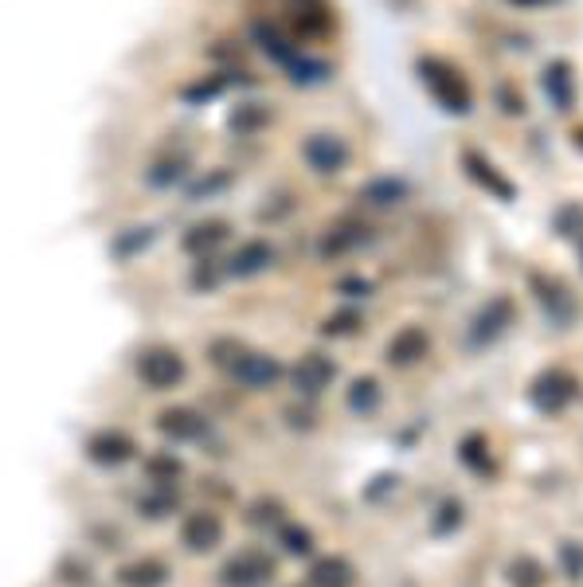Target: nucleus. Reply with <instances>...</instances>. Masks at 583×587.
Segmentation results:
<instances>
[{
  "mask_svg": "<svg viewBox=\"0 0 583 587\" xmlns=\"http://www.w3.org/2000/svg\"><path fill=\"white\" fill-rule=\"evenodd\" d=\"M212 361L220 364L235 384H243L247 392H270L286 376V368L278 364V357L259 353V349H243L239 341H216L212 345Z\"/></svg>",
  "mask_w": 583,
  "mask_h": 587,
  "instance_id": "obj_1",
  "label": "nucleus"
},
{
  "mask_svg": "<svg viewBox=\"0 0 583 587\" xmlns=\"http://www.w3.org/2000/svg\"><path fill=\"white\" fill-rule=\"evenodd\" d=\"M419 79H423V87L431 91V98H435L447 114H470L474 91H470L466 75H462L454 63L435 59V55H423V59H419Z\"/></svg>",
  "mask_w": 583,
  "mask_h": 587,
  "instance_id": "obj_2",
  "label": "nucleus"
},
{
  "mask_svg": "<svg viewBox=\"0 0 583 587\" xmlns=\"http://www.w3.org/2000/svg\"><path fill=\"white\" fill-rule=\"evenodd\" d=\"M134 372L149 392H169V388H180V384H184L188 364H184V357H180L177 349L153 345V349H145L134 361Z\"/></svg>",
  "mask_w": 583,
  "mask_h": 587,
  "instance_id": "obj_3",
  "label": "nucleus"
},
{
  "mask_svg": "<svg viewBox=\"0 0 583 587\" xmlns=\"http://www.w3.org/2000/svg\"><path fill=\"white\" fill-rule=\"evenodd\" d=\"M278 576L274 556L263 548H243L220 568V587H263Z\"/></svg>",
  "mask_w": 583,
  "mask_h": 587,
  "instance_id": "obj_4",
  "label": "nucleus"
},
{
  "mask_svg": "<svg viewBox=\"0 0 583 587\" xmlns=\"http://www.w3.org/2000/svg\"><path fill=\"white\" fill-rule=\"evenodd\" d=\"M576 396H580V380L572 372H564V368H548L533 384V404L540 411H548V415H560Z\"/></svg>",
  "mask_w": 583,
  "mask_h": 587,
  "instance_id": "obj_5",
  "label": "nucleus"
},
{
  "mask_svg": "<svg viewBox=\"0 0 583 587\" xmlns=\"http://www.w3.org/2000/svg\"><path fill=\"white\" fill-rule=\"evenodd\" d=\"M302 157L306 165L321 177H337L349 165V145L337 134H310L302 141Z\"/></svg>",
  "mask_w": 583,
  "mask_h": 587,
  "instance_id": "obj_6",
  "label": "nucleus"
},
{
  "mask_svg": "<svg viewBox=\"0 0 583 587\" xmlns=\"http://www.w3.org/2000/svg\"><path fill=\"white\" fill-rule=\"evenodd\" d=\"M333 380H337V364H333V357H325V353H306L302 361L290 368V384H294V392L306 396V400L321 396Z\"/></svg>",
  "mask_w": 583,
  "mask_h": 587,
  "instance_id": "obj_7",
  "label": "nucleus"
},
{
  "mask_svg": "<svg viewBox=\"0 0 583 587\" xmlns=\"http://www.w3.org/2000/svg\"><path fill=\"white\" fill-rule=\"evenodd\" d=\"M134 454H137L134 435H126V431H118V427L94 431V435L87 439V458L94 462V466H106V470H114V466L130 462Z\"/></svg>",
  "mask_w": 583,
  "mask_h": 587,
  "instance_id": "obj_8",
  "label": "nucleus"
},
{
  "mask_svg": "<svg viewBox=\"0 0 583 587\" xmlns=\"http://www.w3.org/2000/svg\"><path fill=\"white\" fill-rule=\"evenodd\" d=\"M180 544L188 552H212L224 544V521L212 513V509H200V513H188L184 525H180Z\"/></svg>",
  "mask_w": 583,
  "mask_h": 587,
  "instance_id": "obj_9",
  "label": "nucleus"
},
{
  "mask_svg": "<svg viewBox=\"0 0 583 587\" xmlns=\"http://www.w3.org/2000/svg\"><path fill=\"white\" fill-rule=\"evenodd\" d=\"M427 353H431V333H427L423 325H404V329H396L392 341H388V349H384V357H388L392 368H411V364L423 361Z\"/></svg>",
  "mask_w": 583,
  "mask_h": 587,
  "instance_id": "obj_10",
  "label": "nucleus"
},
{
  "mask_svg": "<svg viewBox=\"0 0 583 587\" xmlns=\"http://www.w3.org/2000/svg\"><path fill=\"white\" fill-rule=\"evenodd\" d=\"M462 169H466L470 181L482 184V188H486L490 196H497V200H513V196H517V188L509 184V177L497 169L486 153H478V149H462Z\"/></svg>",
  "mask_w": 583,
  "mask_h": 587,
  "instance_id": "obj_11",
  "label": "nucleus"
},
{
  "mask_svg": "<svg viewBox=\"0 0 583 587\" xmlns=\"http://www.w3.org/2000/svg\"><path fill=\"white\" fill-rule=\"evenodd\" d=\"M157 431L165 439H173V443H200L208 435V423L192 407H169V411L157 415Z\"/></svg>",
  "mask_w": 583,
  "mask_h": 587,
  "instance_id": "obj_12",
  "label": "nucleus"
},
{
  "mask_svg": "<svg viewBox=\"0 0 583 587\" xmlns=\"http://www.w3.org/2000/svg\"><path fill=\"white\" fill-rule=\"evenodd\" d=\"M513 317H517V310H513V302L509 298H490L478 314H474V325H470V341L478 345H490L494 337H501L509 325H513Z\"/></svg>",
  "mask_w": 583,
  "mask_h": 587,
  "instance_id": "obj_13",
  "label": "nucleus"
},
{
  "mask_svg": "<svg viewBox=\"0 0 583 587\" xmlns=\"http://www.w3.org/2000/svg\"><path fill=\"white\" fill-rule=\"evenodd\" d=\"M169 576H173V568L157 556H137V560L118 568V584L122 587H165Z\"/></svg>",
  "mask_w": 583,
  "mask_h": 587,
  "instance_id": "obj_14",
  "label": "nucleus"
},
{
  "mask_svg": "<svg viewBox=\"0 0 583 587\" xmlns=\"http://www.w3.org/2000/svg\"><path fill=\"white\" fill-rule=\"evenodd\" d=\"M540 87H544L548 102H552L560 114H564V110H572V102H576V75H572V67H568L564 59H556V63H548V67H544Z\"/></svg>",
  "mask_w": 583,
  "mask_h": 587,
  "instance_id": "obj_15",
  "label": "nucleus"
},
{
  "mask_svg": "<svg viewBox=\"0 0 583 587\" xmlns=\"http://www.w3.org/2000/svg\"><path fill=\"white\" fill-rule=\"evenodd\" d=\"M274 263V251H270V243H263V239H251V243H243L231 259H227L224 274H231V278H255V274H263Z\"/></svg>",
  "mask_w": 583,
  "mask_h": 587,
  "instance_id": "obj_16",
  "label": "nucleus"
},
{
  "mask_svg": "<svg viewBox=\"0 0 583 587\" xmlns=\"http://www.w3.org/2000/svg\"><path fill=\"white\" fill-rule=\"evenodd\" d=\"M306 584L310 587H353L357 584V568H353L345 556H321V560H314Z\"/></svg>",
  "mask_w": 583,
  "mask_h": 587,
  "instance_id": "obj_17",
  "label": "nucleus"
},
{
  "mask_svg": "<svg viewBox=\"0 0 583 587\" xmlns=\"http://www.w3.org/2000/svg\"><path fill=\"white\" fill-rule=\"evenodd\" d=\"M364 239H368L364 227L353 224V220H341L333 231H325V239H321V259H345V255L357 251Z\"/></svg>",
  "mask_w": 583,
  "mask_h": 587,
  "instance_id": "obj_18",
  "label": "nucleus"
},
{
  "mask_svg": "<svg viewBox=\"0 0 583 587\" xmlns=\"http://www.w3.org/2000/svg\"><path fill=\"white\" fill-rule=\"evenodd\" d=\"M227 235H231V224H227V220H204V224L188 227V235H184V251L204 259L208 251H216L220 243H227Z\"/></svg>",
  "mask_w": 583,
  "mask_h": 587,
  "instance_id": "obj_19",
  "label": "nucleus"
},
{
  "mask_svg": "<svg viewBox=\"0 0 583 587\" xmlns=\"http://www.w3.org/2000/svg\"><path fill=\"white\" fill-rule=\"evenodd\" d=\"M407 196V184L400 177H376V181H368L360 188V200H368V204H376V208H392V204H400Z\"/></svg>",
  "mask_w": 583,
  "mask_h": 587,
  "instance_id": "obj_20",
  "label": "nucleus"
},
{
  "mask_svg": "<svg viewBox=\"0 0 583 587\" xmlns=\"http://www.w3.org/2000/svg\"><path fill=\"white\" fill-rule=\"evenodd\" d=\"M180 474H184V462H180L177 454L157 451L145 458V478H149V486H173Z\"/></svg>",
  "mask_w": 583,
  "mask_h": 587,
  "instance_id": "obj_21",
  "label": "nucleus"
},
{
  "mask_svg": "<svg viewBox=\"0 0 583 587\" xmlns=\"http://www.w3.org/2000/svg\"><path fill=\"white\" fill-rule=\"evenodd\" d=\"M384 400V392H380V380L376 376H357L353 384H349V411H357V415H372L376 407Z\"/></svg>",
  "mask_w": 583,
  "mask_h": 587,
  "instance_id": "obj_22",
  "label": "nucleus"
},
{
  "mask_svg": "<svg viewBox=\"0 0 583 587\" xmlns=\"http://www.w3.org/2000/svg\"><path fill=\"white\" fill-rule=\"evenodd\" d=\"M533 286H537L540 306H548V314L556 317V321H568V314H572V298H568L552 278H540V274H533Z\"/></svg>",
  "mask_w": 583,
  "mask_h": 587,
  "instance_id": "obj_23",
  "label": "nucleus"
},
{
  "mask_svg": "<svg viewBox=\"0 0 583 587\" xmlns=\"http://www.w3.org/2000/svg\"><path fill=\"white\" fill-rule=\"evenodd\" d=\"M505 576H509V587H544L548 584V572H544V564H540L537 556H517V560L505 568Z\"/></svg>",
  "mask_w": 583,
  "mask_h": 587,
  "instance_id": "obj_24",
  "label": "nucleus"
},
{
  "mask_svg": "<svg viewBox=\"0 0 583 587\" xmlns=\"http://www.w3.org/2000/svg\"><path fill=\"white\" fill-rule=\"evenodd\" d=\"M137 509H141L149 521H161V517H169V513L177 509V490H173V486H153L149 494H141Z\"/></svg>",
  "mask_w": 583,
  "mask_h": 587,
  "instance_id": "obj_25",
  "label": "nucleus"
},
{
  "mask_svg": "<svg viewBox=\"0 0 583 587\" xmlns=\"http://www.w3.org/2000/svg\"><path fill=\"white\" fill-rule=\"evenodd\" d=\"M278 544H282L286 556H310V552H314V533H310L306 525L282 521V525H278Z\"/></svg>",
  "mask_w": 583,
  "mask_h": 587,
  "instance_id": "obj_26",
  "label": "nucleus"
},
{
  "mask_svg": "<svg viewBox=\"0 0 583 587\" xmlns=\"http://www.w3.org/2000/svg\"><path fill=\"white\" fill-rule=\"evenodd\" d=\"M267 106H259V102H243V106H235V114L227 118V126L235 130V134H255V130H263L267 126Z\"/></svg>",
  "mask_w": 583,
  "mask_h": 587,
  "instance_id": "obj_27",
  "label": "nucleus"
},
{
  "mask_svg": "<svg viewBox=\"0 0 583 587\" xmlns=\"http://www.w3.org/2000/svg\"><path fill=\"white\" fill-rule=\"evenodd\" d=\"M329 28V8H321L314 0H302L298 4V32L302 36H321Z\"/></svg>",
  "mask_w": 583,
  "mask_h": 587,
  "instance_id": "obj_28",
  "label": "nucleus"
},
{
  "mask_svg": "<svg viewBox=\"0 0 583 587\" xmlns=\"http://www.w3.org/2000/svg\"><path fill=\"white\" fill-rule=\"evenodd\" d=\"M286 71H290V79H294V83H306V87H310V83H321V79H329V67H325V63H317V59H306L302 51L286 63Z\"/></svg>",
  "mask_w": 583,
  "mask_h": 587,
  "instance_id": "obj_29",
  "label": "nucleus"
},
{
  "mask_svg": "<svg viewBox=\"0 0 583 587\" xmlns=\"http://www.w3.org/2000/svg\"><path fill=\"white\" fill-rule=\"evenodd\" d=\"M149 239H153V227H126V235H118L110 251H114L118 259H130L134 251H145V247H149Z\"/></svg>",
  "mask_w": 583,
  "mask_h": 587,
  "instance_id": "obj_30",
  "label": "nucleus"
},
{
  "mask_svg": "<svg viewBox=\"0 0 583 587\" xmlns=\"http://www.w3.org/2000/svg\"><path fill=\"white\" fill-rule=\"evenodd\" d=\"M360 329H364V321H360L357 310H337V314L321 325L325 337H353V333H360Z\"/></svg>",
  "mask_w": 583,
  "mask_h": 587,
  "instance_id": "obj_31",
  "label": "nucleus"
},
{
  "mask_svg": "<svg viewBox=\"0 0 583 587\" xmlns=\"http://www.w3.org/2000/svg\"><path fill=\"white\" fill-rule=\"evenodd\" d=\"M282 513H286V509H282L274 497H267V501H255V505L247 509V525H255V529H259V525H263V529H270V525H282Z\"/></svg>",
  "mask_w": 583,
  "mask_h": 587,
  "instance_id": "obj_32",
  "label": "nucleus"
},
{
  "mask_svg": "<svg viewBox=\"0 0 583 587\" xmlns=\"http://www.w3.org/2000/svg\"><path fill=\"white\" fill-rule=\"evenodd\" d=\"M462 462H466V466H474V470L490 466V443H486L482 435H470V439H462Z\"/></svg>",
  "mask_w": 583,
  "mask_h": 587,
  "instance_id": "obj_33",
  "label": "nucleus"
},
{
  "mask_svg": "<svg viewBox=\"0 0 583 587\" xmlns=\"http://www.w3.org/2000/svg\"><path fill=\"white\" fill-rule=\"evenodd\" d=\"M184 177V161L173 157V161H157L153 169H149V184H157V188H165V184H177Z\"/></svg>",
  "mask_w": 583,
  "mask_h": 587,
  "instance_id": "obj_34",
  "label": "nucleus"
},
{
  "mask_svg": "<svg viewBox=\"0 0 583 587\" xmlns=\"http://www.w3.org/2000/svg\"><path fill=\"white\" fill-rule=\"evenodd\" d=\"M560 560H564V572H568V580H583V544L564 541V544H560Z\"/></svg>",
  "mask_w": 583,
  "mask_h": 587,
  "instance_id": "obj_35",
  "label": "nucleus"
},
{
  "mask_svg": "<svg viewBox=\"0 0 583 587\" xmlns=\"http://www.w3.org/2000/svg\"><path fill=\"white\" fill-rule=\"evenodd\" d=\"M497 106H501V114H513V118H521L525 114V98L517 87H509V83H501L497 87Z\"/></svg>",
  "mask_w": 583,
  "mask_h": 587,
  "instance_id": "obj_36",
  "label": "nucleus"
},
{
  "mask_svg": "<svg viewBox=\"0 0 583 587\" xmlns=\"http://www.w3.org/2000/svg\"><path fill=\"white\" fill-rule=\"evenodd\" d=\"M220 91H224V79H212V83H204V87H200V83H196V87H188L184 98H188V102H208V98H216Z\"/></svg>",
  "mask_w": 583,
  "mask_h": 587,
  "instance_id": "obj_37",
  "label": "nucleus"
},
{
  "mask_svg": "<svg viewBox=\"0 0 583 587\" xmlns=\"http://www.w3.org/2000/svg\"><path fill=\"white\" fill-rule=\"evenodd\" d=\"M227 181H231V173H212V177H208V181H204V184H196V188H192L188 196H192V200H200V196H208V192H216V188H224Z\"/></svg>",
  "mask_w": 583,
  "mask_h": 587,
  "instance_id": "obj_38",
  "label": "nucleus"
},
{
  "mask_svg": "<svg viewBox=\"0 0 583 587\" xmlns=\"http://www.w3.org/2000/svg\"><path fill=\"white\" fill-rule=\"evenodd\" d=\"M341 290H345L349 298H364V294H368V282H364V278H349V282H341Z\"/></svg>",
  "mask_w": 583,
  "mask_h": 587,
  "instance_id": "obj_39",
  "label": "nucleus"
},
{
  "mask_svg": "<svg viewBox=\"0 0 583 587\" xmlns=\"http://www.w3.org/2000/svg\"><path fill=\"white\" fill-rule=\"evenodd\" d=\"M572 141H576V145L583 149V130H572Z\"/></svg>",
  "mask_w": 583,
  "mask_h": 587,
  "instance_id": "obj_40",
  "label": "nucleus"
},
{
  "mask_svg": "<svg viewBox=\"0 0 583 587\" xmlns=\"http://www.w3.org/2000/svg\"><path fill=\"white\" fill-rule=\"evenodd\" d=\"M513 4H544V0H513Z\"/></svg>",
  "mask_w": 583,
  "mask_h": 587,
  "instance_id": "obj_41",
  "label": "nucleus"
}]
</instances>
